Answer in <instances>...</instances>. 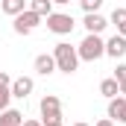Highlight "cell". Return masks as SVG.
I'll use <instances>...</instances> for the list:
<instances>
[{
	"label": "cell",
	"instance_id": "obj_1",
	"mask_svg": "<svg viewBox=\"0 0 126 126\" xmlns=\"http://www.w3.org/2000/svg\"><path fill=\"white\" fill-rule=\"evenodd\" d=\"M53 62H56V70H62V73H76V67H79V56H76V47H70L67 41H59L56 47H53Z\"/></svg>",
	"mask_w": 126,
	"mask_h": 126
},
{
	"label": "cell",
	"instance_id": "obj_2",
	"mask_svg": "<svg viewBox=\"0 0 126 126\" xmlns=\"http://www.w3.org/2000/svg\"><path fill=\"white\" fill-rule=\"evenodd\" d=\"M76 56H79V62H97V59H103L106 56V41L100 35H85L82 44L76 47Z\"/></svg>",
	"mask_w": 126,
	"mask_h": 126
},
{
	"label": "cell",
	"instance_id": "obj_3",
	"mask_svg": "<svg viewBox=\"0 0 126 126\" xmlns=\"http://www.w3.org/2000/svg\"><path fill=\"white\" fill-rule=\"evenodd\" d=\"M38 111H41V123H50V120H62V100L56 94L41 97L38 103Z\"/></svg>",
	"mask_w": 126,
	"mask_h": 126
},
{
	"label": "cell",
	"instance_id": "obj_4",
	"mask_svg": "<svg viewBox=\"0 0 126 126\" xmlns=\"http://www.w3.org/2000/svg\"><path fill=\"white\" fill-rule=\"evenodd\" d=\"M76 27V21L70 18V15H64V12H53L50 18H47V30L56 32V35H70Z\"/></svg>",
	"mask_w": 126,
	"mask_h": 126
},
{
	"label": "cell",
	"instance_id": "obj_5",
	"mask_svg": "<svg viewBox=\"0 0 126 126\" xmlns=\"http://www.w3.org/2000/svg\"><path fill=\"white\" fill-rule=\"evenodd\" d=\"M38 24H41V18H38L35 12H30V9H27L24 15H18V18H15V24H12V30L18 32V35H30V32L35 30Z\"/></svg>",
	"mask_w": 126,
	"mask_h": 126
},
{
	"label": "cell",
	"instance_id": "obj_6",
	"mask_svg": "<svg viewBox=\"0 0 126 126\" xmlns=\"http://www.w3.org/2000/svg\"><path fill=\"white\" fill-rule=\"evenodd\" d=\"M32 88H35V82H32V76H18V79H12V97H18V100H27L32 94Z\"/></svg>",
	"mask_w": 126,
	"mask_h": 126
},
{
	"label": "cell",
	"instance_id": "obj_7",
	"mask_svg": "<svg viewBox=\"0 0 126 126\" xmlns=\"http://www.w3.org/2000/svg\"><path fill=\"white\" fill-rule=\"evenodd\" d=\"M109 120H111V123H123V126H126V100H123V97L109 100Z\"/></svg>",
	"mask_w": 126,
	"mask_h": 126
},
{
	"label": "cell",
	"instance_id": "obj_8",
	"mask_svg": "<svg viewBox=\"0 0 126 126\" xmlns=\"http://www.w3.org/2000/svg\"><path fill=\"white\" fill-rule=\"evenodd\" d=\"M35 73L38 76H50V73H56V62H53V53H41V56H35Z\"/></svg>",
	"mask_w": 126,
	"mask_h": 126
},
{
	"label": "cell",
	"instance_id": "obj_9",
	"mask_svg": "<svg viewBox=\"0 0 126 126\" xmlns=\"http://www.w3.org/2000/svg\"><path fill=\"white\" fill-rule=\"evenodd\" d=\"M106 56H111V59H123V56H126V38L111 35V38L106 41Z\"/></svg>",
	"mask_w": 126,
	"mask_h": 126
},
{
	"label": "cell",
	"instance_id": "obj_10",
	"mask_svg": "<svg viewBox=\"0 0 126 126\" xmlns=\"http://www.w3.org/2000/svg\"><path fill=\"white\" fill-rule=\"evenodd\" d=\"M82 24H85L88 35H100V32L109 27V21H106L103 15H85V21H82Z\"/></svg>",
	"mask_w": 126,
	"mask_h": 126
},
{
	"label": "cell",
	"instance_id": "obj_11",
	"mask_svg": "<svg viewBox=\"0 0 126 126\" xmlns=\"http://www.w3.org/2000/svg\"><path fill=\"white\" fill-rule=\"evenodd\" d=\"M27 9L35 12L38 18H50V15H53V0H30Z\"/></svg>",
	"mask_w": 126,
	"mask_h": 126
},
{
	"label": "cell",
	"instance_id": "obj_12",
	"mask_svg": "<svg viewBox=\"0 0 126 126\" xmlns=\"http://www.w3.org/2000/svg\"><path fill=\"white\" fill-rule=\"evenodd\" d=\"M109 24H114V27H117V35H120V38H126V9H123V6L111 12Z\"/></svg>",
	"mask_w": 126,
	"mask_h": 126
},
{
	"label": "cell",
	"instance_id": "obj_13",
	"mask_svg": "<svg viewBox=\"0 0 126 126\" xmlns=\"http://www.w3.org/2000/svg\"><path fill=\"white\" fill-rule=\"evenodd\" d=\"M3 12L12 15V18H18V15L27 12V0H3Z\"/></svg>",
	"mask_w": 126,
	"mask_h": 126
},
{
	"label": "cell",
	"instance_id": "obj_14",
	"mask_svg": "<svg viewBox=\"0 0 126 126\" xmlns=\"http://www.w3.org/2000/svg\"><path fill=\"white\" fill-rule=\"evenodd\" d=\"M100 94L106 97V100H114V97H120V85L114 79H103L100 82Z\"/></svg>",
	"mask_w": 126,
	"mask_h": 126
},
{
	"label": "cell",
	"instance_id": "obj_15",
	"mask_svg": "<svg viewBox=\"0 0 126 126\" xmlns=\"http://www.w3.org/2000/svg\"><path fill=\"white\" fill-rule=\"evenodd\" d=\"M21 123H24V114L18 109H9V111L0 114V126H21Z\"/></svg>",
	"mask_w": 126,
	"mask_h": 126
},
{
	"label": "cell",
	"instance_id": "obj_16",
	"mask_svg": "<svg viewBox=\"0 0 126 126\" xmlns=\"http://www.w3.org/2000/svg\"><path fill=\"white\" fill-rule=\"evenodd\" d=\"M100 6H103V0H82V12L85 15H100Z\"/></svg>",
	"mask_w": 126,
	"mask_h": 126
},
{
	"label": "cell",
	"instance_id": "obj_17",
	"mask_svg": "<svg viewBox=\"0 0 126 126\" xmlns=\"http://www.w3.org/2000/svg\"><path fill=\"white\" fill-rule=\"evenodd\" d=\"M9 100H12V91L9 88H0V114L9 111Z\"/></svg>",
	"mask_w": 126,
	"mask_h": 126
},
{
	"label": "cell",
	"instance_id": "obj_18",
	"mask_svg": "<svg viewBox=\"0 0 126 126\" xmlns=\"http://www.w3.org/2000/svg\"><path fill=\"white\" fill-rule=\"evenodd\" d=\"M111 79H114L117 85H123L126 82V64H117V67H114V76H111Z\"/></svg>",
	"mask_w": 126,
	"mask_h": 126
},
{
	"label": "cell",
	"instance_id": "obj_19",
	"mask_svg": "<svg viewBox=\"0 0 126 126\" xmlns=\"http://www.w3.org/2000/svg\"><path fill=\"white\" fill-rule=\"evenodd\" d=\"M0 88H12V76L6 70H0Z\"/></svg>",
	"mask_w": 126,
	"mask_h": 126
},
{
	"label": "cell",
	"instance_id": "obj_20",
	"mask_svg": "<svg viewBox=\"0 0 126 126\" xmlns=\"http://www.w3.org/2000/svg\"><path fill=\"white\" fill-rule=\"evenodd\" d=\"M94 126H114V123H111V120H109V117H103V120H97Z\"/></svg>",
	"mask_w": 126,
	"mask_h": 126
},
{
	"label": "cell",
	"instance_id": "obj_21",
	"mask_svg": "<svg viewBox=\"0 0 126 126\" xmlns=\"http://www.w3.org/2000/svg\"><path fill=\"white\" fill-rule=\"evenodd\" d=\"M21 126H41V120H24Z\"/></svg>",
	"mask_w": 126,
	"mask_h": 126
},
{
	"label": "cell",
	"instance_id": "obj_22",
	"mask_svg": "<svg viewBox=\"0 0 126 126\" xmlns=\"http://www.w3.org/2000/svg\"><path fill=\"white\" fill-rule=\"evenodd\" d=\"M41 126H64L62 120H50V123H41Z\"/></svg>",
	"mask_w": 126,
	"mask_h": 126
},
{
	"label": "cell",
	"instance_id": "obj_23",
	"mask_svg": "<svg viewBox=\"0 0 126 126\" xmlns=\"http://www.w3.org/2000/svg\"><path fill=\"white\" fill-rule=\"evenodd\" d=\"M120 97H123V100H126V82H123V85H120Z\"/></svg>",
	"mask_w": 126,
	"mask_h": 126
},
{
	"label": "cell",
	"instance_id": "obj_24",
	"mask_svg": "<svg viewBox=\"0 0 126 126\" xmlns=\"http://www.w3.org/2000/svg\"><path fill=\"white\" fill-rule=\"evenodd\" d=\"M73 126H88V123H73Z\"/></svg>",
	"mask_w": 126,
	"mask_h": 126
}]
</instances>
